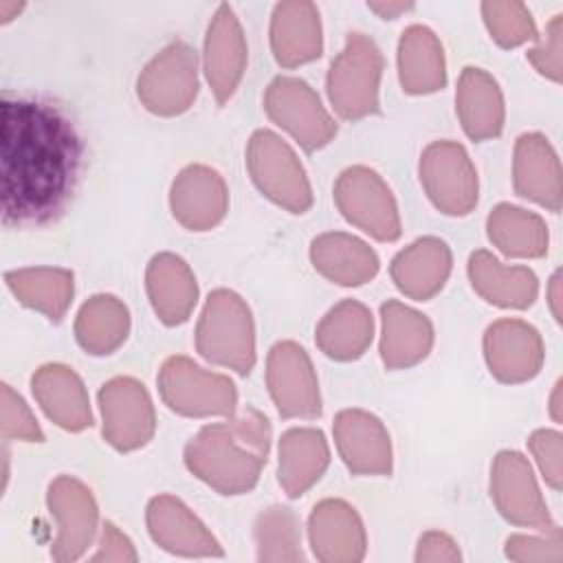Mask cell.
<instances>
[{
  "label": "cell",
  "instance_id": "4316f807",
  "mask_svg": "<svg viewBox=\"0 0 563 563\" xmlns=\"http://www.w3.org/2000/svg\"><path fill=\"white\" fill-rule=\"evenodd\" d=\"M400 81L409 92H431L444 86L442 46L424 26H409L398 48Z\"/></svg>",
  "mask_w": 563,
  "mask_h": 563
},
{
  "label": "cell",
  "instance_id": "f546056e",
  "mask_svg": "<svg viewBox=\"0 0 563 563\" xmlns=\"http://www.w3.org/2000/svg\"><path fill=\"white\" fill-rule=\"evenodd\" d=\"M77 341L92 354L112 352L128 334V310L110 295L92 297L77 317Z\"/></svg>",
  "mask_w": 563,
  "mask_h": 563
},
{
  "label": "cell",
  "instance_id": "ffe728a7",
  "mask_svg": "<svg viewBox=\"0 0 563 563\" xmlns=\"http://www.w3.org/2000/svg\"><path fill=\"white\" fill-rule=\"evenodd\" d=\"M449 268L451 253L446 244L435 238H424L396 255L391 275L402 292L416 299H427L438 288H442Z\"/></svg>",
  "mask_w": 563,
  "mask_h": 563
},
{
  "label": "cell",
  "instance_id": "484cf974",
  "mask_svg": "<svg viewBox=\"0 0 563 563\" xmlns=\"http://www.w3.org/2000/svg\"><path fill=\"white\" fill-rule=\"evenodd\" d=\"M9 290L29 308L59 321L73 299V273L62 268H20L4 275Z\"/></svg>",
  "mask_w": 563,
  "mask_h": 563
},
{
  "label": "cell",
  "instance_id": "4fadbf2b",
  "mask_svg": "<svg viewBox=\"0 0 563 563\" xmlns=\"http://www.w3.org/2000/svg\"><path fill=\"white\" fill-rule=\"evenodd\" d=\"M48 508L59 526L53 556L57 561L77 559L90 543L97 521V508L90 490L77 479L57 477L48 488Z\"/></svg>",
  "mask_w": 563,
  "mask_h": 563
},
{
  "label": "cell",
  "instance_id": "6da1fadb",
  "mask_svg": "<svg viewBox=\"0 0 563 563\" xmlns=\"http://www.w3.org/2000/svg\"><path fill=\"white\" fill-rule=\"evenodd\" d=\"M84 163V141L70 117L48 99L2 95L0 167L2 222L40 227L73 198Z\"/></svg>",
  "mask_w": 563,
  "mask_h": 563
},
{
  "label": "cell",
  "instance_id": "44dd1931",
  "mask_svg": "<svg viewBox=\"0 0 563 563\" xmlns=\"http://www.w3.org/2000/svg\"><path fill=\"white\" fill-rule=\"evenodd\" d=\"M312 262L325 277L343 286H356L378 271L376 253L345 233H328L312 242Z\"/></svg>",
  "mask_w": 563,
  "mask_h": 563
},
{
  "label": "cell",
  "instance_id": "836d02e7",
  "mask_svg": "<svg viewBox=\"0 0 563 563\" xmlns=\"http://www.w3.org/2000/svg\"><path fill=\"white\" fill-rule=\"evenodd\" d=\"M0 431L4 440L42 442V429L26 402L7 383L0 389Z\"/></svg>",
  "mask_w": 563,
  "mask_h": 563
},
{
  "label": "cell",
  "instance_id": "5bb4252c",
  "mask_svg": "<svg viewBox=\"0 0 563 563\" xmlns=\"http://www.w3.org/2000/svg\"><path fill=\"white\" fill-rule=\"evenodd\" d=\"M246 59V46L240 24L229 4H222L207 31L205 70L220 101L235 90Z\"/></svg>",
  "mask_w": 563,
  "mask_h": 563
},
{
  "label": "cell",
  "instance_id": "e0dca14e",
  "mask_svg": "<svg viewBox=\"0 0 563 563\" xmlns=\"http://www.w3.org/2000/svg\"><path fill=\"white\" fill-rule=\"evenodd\" d=\"M334 433L341 455L354 473H389V438L374 416L343 411L336 418Z\"/></svg>",
  "mask_w": 563,
  "mask_h": 563
},
{
  "label": "cell",
  "instance_id": "d4e9b609",
  "mask_svg": "<svg viewBox=\"0 0 563 563\" xmlns=\"http://www.w3.org/2000/svg\"><path fill=\"white\" fill-rule=\"evenodd\" d=\"M328 464V446L321 431L292 429L279 444V482L288 495H301Z\"/></svg>",
  "mask_w": 563,
  "mask_h": 563
},
{
  "label": "cell",
  "instance_id": "277c9868",
  "mask_svg": "<svg viewBox=\"0 0 563 563\" xmlns=\"http://www.w3.org/2000/svg\"><path fill=\"white\" fill-rule=\"evenodd\" d=\"M380 66V53L374 42L363 33H352L345 51L332 62L328 75V95L343 117L356 119L378 110L376 92Z\"/></svg>",
  "mask_w": 563,
  "mask_h": 563
},
{
  "label": "cell",
  "instance_id": "ba28073f",
  "mask_svg": "<svg viewBox=\"0 0 563 563\" xmlns=\"http://www.w3.org/2000/svg\"><path fill=\"white\" fill-rule=\"evenodd\" d=\"M196 53L183 44H169L139 79V97L161 114L183 112L196 97Z\"/></svg>",
  "mask_w": 563,
  "mask_h": 563
},
{
  "label": "cell",
  "instance_id": "e575fe53",
  "mask_svg": "<svg viewBox=\"0 0 563 563\" xmlns=\"http://www.w3.org/2000/svg\"><path fill=\"white\" fill-rule=\"evenodd\" d=\"M515 11H517V7H512V4L510 7L497 4V2L484 4L486 22L501 44H517V42L530 37V33H532L530 20H526V15L517 18Z\"/></svg>",
  "mask_w": 563,
  "mask_h": 563
},
{
  "label": "cell",
  "instance_id": "7c38bea8",
  "mask_svg": "<svg viewBox=\"0 0 563 563\" xmlns=\"http://www.w3.org/2000/svg\"><path fill=\"white\" fill-rule=\"evenodd\" d=\"M268 385L284 416H317L319 389L306 352L295 343H277L268 358Z\"/></svg>",
  "mask_w": 563,
  "mask_h": 563
},
{
  "label": "cell",
  "instance_id": "83f0119b",
  "mask_svg": "<svg viewBox=\"0 0 563 563\" xmlns=\"http://www.w3.org/2000/svg\"><path fill=\"white\" fill-rule=\"evenodd\" d=\"M457 108L471 139L495 136L501 128V99L497 84L479 68H466L460 79Z\"/></svg>",
  "mask_w": 563,
  "mask_h": 563
},
{
  "label": "cell",
  "instance_id": "603a6c76",
  "mask_svg": "<svg viewBox=\"0 0 563 563\" xmlns=\"http://www.w3.org/2000/svg\"><path fill=\"white\" fill-rule=\"evenodd\" d=\"M431 347V325L424 314L389 301L383 306V361L389 367L411 365L427 356Z\"/></svg>",
  "mask_w": 563,
  "mask_h": 563
},
{
  "label": "cell",
  "instance_id": "4dcf8cb0",
  "mask_svg": "<svg viewBox=\"0 0 563 563\" xmlns=\"http://www.w3.org/2000/svg\"><path fill=\"white\" fill-rule=\"evenodd\" d=\"M468 273L473 286L493 303L526 306L534 297V277L526 271H506L499 262L479 251L471 257Z\"/></svg>",
  "mask_w": 563,
  "mask_h": 563
},
{
  "label": "cell",
  "instance_id": "8fae6325",
  "mask_svg": "<svg viewBox=\"0 0 563 563\" xmlns=\"http://www.w3.org/2000/svg\"><path fill=\"white\" fill-rule=\"evenodd\" d=\"M103 411V435L121 451L145 444L154 431L152 402L141 383L114 378L99 391Z\"/></svg>",
  "mask_w": 563,
  "mask_h": 563
},
{
  "label": "cell",
  "instance_id": "cb8c5ba5",
  "mask_svg": "<svg viewBox=\"0 0 563 563\" xmlns=\"http://www.w3.org/2000/svg\"><path fill=\"white\" fill-rule=\"evenodd\" d=\"M147 290L154 310L165 323H180L196 303V279L183 260L158 255L147 271Z\"/></svg>",
  "mask_w": 563,
  "mask_h": 563
},
{
  "label": "cell",
  "instance_id": "9a60e30c",
  "mask_svg": "<svg viewBox=\"0 0 563 563\" xmlns=\"http://www.w3.org/2000/svg\"><path fill=\"white\" fill-rule=\"evenodd\" d=\"M33 396L44 413L68 431L92 424L88 396L79 376L64 365H44L33 374Z\"/></svg>",
  "mask_w": 563,
  "mask_h": 563
},
{
  "label": "cell",
  "instance_id": "30bf717a",
  "mask_svg": "<svg viewBox=\"0 0 563 563\" xmlns=\"http://www.w3.org/2000/svg\"><path fill=\"white\" fill-rule=\"evenodd\" d=\"M266 110L277 125H284L306 150L325 145L336 132L319 97L299 79H275L266 95Z\"/></svg>",
  "mask_w": 563,
  "mask_h": 563
},
{
  "label": "cell",
  "instance_id": "52a82bcc",
  "mask_svg": "<svg viewBox=\"0 0 563 563\" xmlns=\"http://www.w3.org/2000/svg\"><path fill=\"white\" fill-rule=\"evenodd\" d=\"M336 202L343 216L378 240H396L400 222L391 191L365 167H352L336 183Z\"/></svg>",
  "mask_w": 563,
  "mask_h": 563
},
{
  "label": "cell",
  "instance_id": "2e32d148",
  "mask_svg": "<svg viewBox=\"0 0 563 563\" xmlns=\"http://www.w3.org/2000/svg\"><path fill=\"white\" fill-rule=\"evenodd\" d=\"M172 209L185 227L205 231L224 216V183L213 169L191 165L180 172L172 187Z\"/></svg>",
  "mask_w": 563,
  "mask_h": 563
},
{
  "label": "cell",
  "instance_id": "8992f818",
  "mask_svg": "<svg viewBox=\"0 0 563 563\" xmlns=\"http://www.w3.org/2000/svg\"><path fill=\"white\" fill-rule=\"evenodd\" d=\"M161 391L174 411L187 416L231 413L235 405V389L229 378L207 374L180 356L163 365Z\"/></svg>",
  "mask_w": 563,
  "mask_h": 563
},
{
  "label": "cell",
  "instance_id": "8d00e7d4",
  "mask_svg": "<svg viewBox=\"0 0 563 563\" xmlns=\"http://www.w3.org/2000/svg\"><path fill=\"white\" fill-rule=\"evenodd\" d=\"M409 4H372V9H376V11H380L383 15H391V13H398V11H402V9H407Z\"/></svg>",
  "mask_w": 563,
  "mask_h": 563
},
{
  "label": "cell",
  "instance_id": "d590c367",
  "mask_svg": "<svg viewBox=\"0 0 563 563\" xmlns=\"http://www.w3.org/2000/svg\"><path fill=\"white\" fill-rule=\"evenodd\" d=\"M22 9V4L18 2H0V18L2 22H9L13 18V13H18Z\"/></svg>",
  "mask_w": 563,
  "mask_h": 563
},
{
  "label": "cell",
  "instance_id": "7402d4cb",
  "mask_svg": "<svg viewBox=\"0 0 563 563\" xmlns=\"http://www.w3.org/2000/svg\"><path fill=\"white\" fill-rule=\"evenodd\" d=\"M310 541L319 559H358L363 530L354 510L343 501H323L310 517Z\"/></svg>",
  "mask_w": 563,
  "mask_h": 563
},
{
  "label": "cell",
  "instance_id": "1f68e13d",
  "mask_svg": "<svg viewBox=\"0 0 563 563\" xmlns=\"http://www.w3.org/2000/svg\"><path fill=\"white\" fill-rule=\"evenodd\" d=\"M532 218H526L521 213V209L517 207H508L501 205L495 209V213H490L488 218V233L490 240H495L499 244L501 251H506L508 255H526V253H541V235L537 231H521L523 227H528Z\"/></svg>",
  "mask_w": 563,
  "mask_h": 563
},
{
  "label": "cell",
  "instance_id": "5b68a950",
  "mask_svg": "<svg viewBox=\"0 0 563 563\" xmlns=\"http://www.w3.org/2000/svg\"><path fill=\"white\" fill-rule=\"evenodd\" d=\"M249 167L260 189L275 202L301 213L310 205V187L292 150L273 132H257L249 147Z\"/></svg>",
  "mask_w": 563,
  "mask_h": 563
},
{
  "label": "cell",
  "instance_id": "d6986e66",
  "mask_svg": "<svg viewBox=\"0 0 563 563\" xmlns=\"http://www.w3.org/2000/svg\"><path fill=\"white\" fill-rule=\"evenodd\" d=\"M147 519L152 537L172 552L222 554L216 539L202 528V523L172 497H156L150 504Z\"/></svg>",
  "mask_w": 563,
  "mask_h": 563
},
{
  "label": "cell",
  "instance_id": "d6a6232c",
  "mask_svg": "<svg viewBox=\"0 0 563 563\" xmlns=\"http://www.w3.org/2000/svg\"><path fill=\"white\" fill-rule=\"evenodd\" d=\"M257 541L262 559H299L297 521L288 508H271L260 517Z\"/></svg>",
  "mask_w": 563,
  "mask_h": 563
},
{
  "label": "cell",
  "instance_id": "7a4b0ae2",
  "mask_svg": "<svg viewBox=\"0 0 563 563\" xmlns=\"http://www.w3.org/2000/svg\"><path fill=\"white\" fill-rule=\"evenodd\" d=\"M268 451V420L249 409L229 424L205 427L187 446V466L222 490L235 495L249 490Z\"/></svg>",
  "mask_w": 563,
  "mask_h": 563
},
{
  "label": "cell",
  "instance_id": "9c48e42d",
  "mask_svg": "<svg viewBox=\"0 0 563 563\" xmlns=\"http://www.w3.org/2000/svg\"><path fill=\"white\" fill-rule=\"evenodd\" d=\"M431 200L453 216L468 213L477 200V178L466 152L455 143H433L420 163Z\"/></svg>",
  "mask_w": 563,
  "mask_h": 563
},
{
  "label": "cell",
  "instance_id": "ac0fdd59",
  "mask_svg": "<svg viewBox=\"0 0 563 563\" xmlns=\"http://www.w3.org/2000/svg\"><path fill=\"white\" fill-rule=\"evenodd\" d=\"M273 51L279 64L295 66L319 57L321 26L310 2H284L273 13Z\"/></svg>",
  "mask_w": 563,
  "mask_h": 563
},
{
  "label": "cell",
  "instance_id": "3957f363",
  "mask_svg": "<svg viewBox=\"0 0 563 563\" xmlns=\"http://www.w3.org/2000/svg\"><path fill=\"white\" fill-rule=\"evenodd\" d=\"M198 350L205 358L231 365L246 374L253 367V323L244 301L229 290H216L209 295L200 325Z\"/></svg>",
  "mask_w": 563,
  "mask_h": 563
},
{
  "label": "cell",
  "instance_id": "f1b7e54d",
  "mask_svg": "<svg viewBox=\"0 0 563 563\" xmlns=\"http://www.w3.org/2000/svg\"><path fill=\"white\" fill-rule=\"evenodd\" d=\"M317 341L332 358H356L372 341V317L356 301H343L319 325Z\"/></svg>",
  "mask_w": 563,
  "mask_h": 563
}]
</instances>
